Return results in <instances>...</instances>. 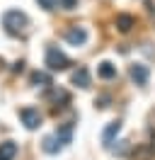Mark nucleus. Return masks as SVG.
<instances>
[{
	"label": "nucleus",
	"instance_id": "5",
	"mask_svg": "<svg viewBox=\"0 0 155 160\" xmlns=\"http://www.w3.org/2000/svg\"><path fill=\"white\" fill-rule=\"evenodd\" d=\"M128 75H131V80H133L136 85H148V78H150V70H148V66H143V63H133L131 66V70H128Z\"/></svg>",
	"mask_w": 155,
	"mask_h": 160
},
{
	"label": "nucleus",
	"instance_id": "10",
	"mask_svg": "<svg viewBox=\"0 0 155 160\" xmlns=\"http://www.w3.org/2000/svg\"><path fill=\"white\" fill-rule=\"evenodd\" d=\"M97 75H99L102 80L116 78V66H114V63H109V61H102V63L97 66Z\"/></svg>",
	"mask_w": 155,
	"mask_h": 160
},
{
	"label": "nucleus",
	"instance_id": "1",
	"mask_svg": "<svg viewBox=\"0 0 155 160\" xmlns=\"http://www.w3.org/2000/svg\"><path fill=\"white\" fill-rule=\"evenodd\" d=\"M2 27H5L8 34H19L27 27V15L19 12V10H8L2 15Z\"/></svg>",
	"mask_w": 155,
	"mask_h": 160
},
{
	"label": "nucleus",
	"instance_id": "4",
	"mask_svg": "<svg viewBox=\"0 0 155 160\" xmlns=\"http://www.w3.org/2000/svg\"><path fill=\"white\" fill-rule=\"evenodd\" d=\"M87 39H90V34H87L85 27H70V29L66 32V41L70 46H85Z\"/></svg>",
	"mask_w": 155,
	"mask_h": 160
},
{
	"label": "nucleus",
	"instance_id": "15",
	"mask_svg": "<svg viewBox=\"0 0 155 160\" xmlns=\"http://www.w3.org/2000/svg\"><path fill=\"white\" fill-rule=\"evenodd\" d=\"M107 102H109V97H99V104H97V107H107Z\"/></svg>",
	"mask_w": 155,
	"mask_h": 160
},
{
	"label": "nucleus",
	"instance_id": "3",
	"mask_svg": "<svg viewBox=\"0 0 155 160\" xmlns=\"http://www.w3.org/2000/svg\"><path fill=\"white\" fill-rule=\"evenodd\" d=\"M19 119H22V124H24L29 131H34V129L41 126V114H39V109H34V107H22V109H19Z\"/></svg>",
	"mask_w": 155,
	"mask_h": 160
},
{
	"label": "nucleus",
	"instance_id": "9",
	"mask_svg": "<svg viewBox=\"0 0 155 160\" xmlns=\"http://www.w3.org/2000/svg\"><path fill=\"white\" fill-rule=\"evenodd\" d=\"M17 155V143L15 141H2L0 143V160H15Z\"/></svg>",
	"mask_w": 155,
	"mask_h": 160
},
{
	"label": "nucleus",
	"instance_id": "12",
	"mask_svg": "<svg viewBox=\"0 0 155 160\" xmlns=\"http://www.w3.org/2000/svg\"><path fill=\"white\" fill-rule=\"evenodd\" d=\"M41 148L46 150L48 155H53V153H58V150H61V143L56 141V136H46V138H44V146H41Z\"/></svg>",
	"mask_w": 155,
	"mask_h": 160
},
{
	"label": "nucleus",
	"instance_id": "8",
	"mask_svg": "<svg viewBox=\"0 0 155 160\" xmlns=\"http://www.w3.org/2000/svg\"><path fill=\"white\" fill-rule=\"evenodd\" d=\"M53 136H56V141L61 143V146H66V143H70V138H73V124H70V121H66V124H61V126L56 129V133H53Z\"/></svg>",
	"mask_w": 155,
	"mask_h": 160
},
{
	"label": "nucleus",
	"instance_id": "11",
	"mask_svg": "<svg viewBox=\"0 0 155 160\" xmlns=\"http://www.w3.org/2000/svg\"><path fill=\"white\" fill-rule=\"evenodd\" d=\"M136 24V20L133 17H131V15H119V17H116V27H119V32H131V27H133Z\"/></svg>",
	"mask_w": 155,
	"mask_h": 160
},
{
	"label": "nucleus",
	"instance_id": "2",
	"mask_svg": "<svg viewBox=\"0 0 155 160\" xmlns=\"http://www.w3.org/2000/svg\"><path fill=\"white\" fill-rule=\"evenodd\" d=\"M46 66H48V70H66L70 66V58L63 51H58V46H48L46 49Z\"/></svg>",
	"mask_w": 155,
	"mask_h": 160
},
{
	"label": "nucleus",
	"instance_id": "7",
	"mask_svg": "<svg viewBox=\"0 0 155 160\" xmlns=\"http://www.w3.org/2000/svg\"><path fill=\"white\" fill-rule=\"evenodd\" d=\"M70 80H73V85H78V88H90V70L85 68V66H80L78 70H73V75H70Z\"/></svg>",
	"mask_w": 155,
	"mask_h": 160
},
{
	"label": "nucleus",
	"instance_id": "14",
	"mask_svg": "<svg viewBox=\"0 0 155 160\" xmlns=\"http://www.w3.org/2000/svg\"><path fill=\"white\" fill-rule=\"evenodd\" d=\"M37 2L44 10H56V5H58V0H37Z\"/></svg>",
	"mask_w": 155,
	"mask_h": 160
},
{
	"label": "nucleus",
	"instance_id": "13",
	"mask_svg": "<svg viewBox=\"0 0 155 160\" xmlns=\"http://www.w3.org/2000/svg\"><path fill=\"white\" fill-rule=\"evenodd\" d=\"M32 82L34 85H39V88H46V85H51V75H46V73H32Z\"/></svg>",
	"mask_w": 155,
	"mask_h": 160
},
{
	"label": "nucleus",
	"instance_id": "6",
	"mask_svg": "<svg viewBox=\"0 0 155 160\" xmlns=\"http://www.w3.org/2000/svg\"><path fill=\"white\" fill-rule=\"evenodd\" d=\"M119 131H121V121H109L104 126V131H102V143H104L107 148L114 143V138L119 136Z\"/></svg>",
	"mask_w": 155,
	"mask_h": 160
}]
</instances>
